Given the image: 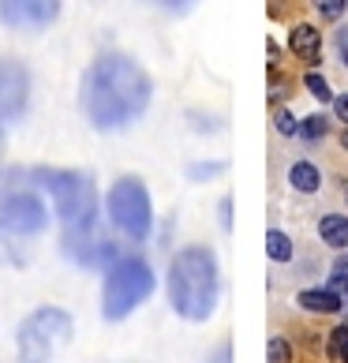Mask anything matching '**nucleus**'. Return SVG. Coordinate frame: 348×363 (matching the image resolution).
<instances>
[{"label": "nucleus", "mask_w": 348, "mask_h": 363, "mask_svg": "<svg viewBox=\"0 0 348 363\" xmlns=\"http://www.w3.org/2000/svg\"><path fill=\"white\" fill-rule=\"evenodd\" d=\"M274 128H277V131H281V135H285V139H292V135H300V120L292 116L288 109H281V105H277V109H274Z\"/></svg>", "instance_id": "obj_18"}, {"label": "nucleus", "mask_w": 348, "mask_h": 363, "mask_svg": "<svg viewBox=\"0 0 348 363\" xmlns=\"http://www.w3.org/2000/svg\"><path fill=\"white\" fill-rule=\"evenodd\" d=\"M105 213L116 225V233H124L128 240H146L154 228V203L139 177L113 180L109 195H105Z\"/></svg>", "instance_id": "obj_6"}, {"label": "nucleus", "mask_w": 348, "mask_h": 363, "mask_svg": "<svg viewBox=\"0 0 348 363\" xmlns=\"http://www.w3.org/2000/svg\"><path fill=\"white\" fill-rule=\"evenodd\" d=\"M344 199H348V187H344Z\"/></svg>", "instance_id": "obj_31"}, {"label": "nucleus", "mask_w": 348, "mask_h": 363, "mask_svg": "<svg viewBox=\"0 0 348 363\" xmlns=\"http://www.w3.org/2000/svg\"><path fill=\"white\" fill-rule=\"evenodd\" d=\"M154 86L150 75L124 52H101L98 60L83 75V90H79V105L90 128L98 131H120L131 128L142 113L150 109Z\"/></svg>", "instance_id": "obj_1"}, {"label": "nucleus", "mask_w": 348, "mask_h": 363, "mask_svg": "<svg viewBox=\"0 0 348 363\" xmlns=\"http://www.w3.org/2000/svg\"><path fill=\"white\" fill-rule=\"evenodd\" d=\"M311 4L318 8V16H326V19H337L348 0H311Z\"/></svg>", "instance_id": "obj_21"}, {"label": "nucleus", "mask_w": 348, "mask_h": 363, "mask_svg": "<svg viewBox=\"0 0 348 363\" xmlns=\"http://www.w3.org/2000/svg\"><path fill=\"white\" fill-rule=\"evenodd\" d=\"M337 49H341V60H344V68H348V26H341V30H337Z\"/></svg>", "instance_id": "obj_28"}, {"label": "nucleus", "mask_w": 348, "mask_h": 363, "mask_svg": "<svg viewBox=\"0 0 348 363\" xmlns=\"http://www.w3.org/2000/svg\"><path fill=\"white\" fill-rule=\"evenodd\" d=\"M150 4H157V8H165V11H187L195 4V0H150Z\"/></svg>", "instance_id": "obj_24"}, {"label": "nucleus", "mask_w": 348, "mask_h": 363, "mask_svg": "<svg viewBox=\"0 0 348 363\" xmlns=\"http://www.w3.org/2000/svg\"><path fill=\"white\" fill-rule=\"evenodd\" d=\"M303 86H307V94H311L315 101H322V105H333V98H337V94L330 90V83H326L318 72H307V75H303Z\"/></svg>", "instance_id": "obj_15"}, {"label": "nucleus", "mask_w": 348, "mask_h": 363, "mask_svg": "<svg viewBox=\"0 0 348 363\" xmlns=\"http://www.w3.org/2000/svg\"><path fill=\"white\" fill-rule=\"evenodd\" d=\"M154 270L139 255H120L113 266H105L101 277V318L105 322H124L131 311L154 296Z\"/></svg>", "instance_id": "obj_4"}, {"label": "nucleus", "mask_w": 348, "mask_h": 363, "mask_svg": "<svg viewBox=\"0 0 348 363\" xmlns=\"http://www.w3.org/2000/svg\"><path fill=\"white\" fill-rule=\"evenodd\" d=\"M288 49H292V57H296V60L315 64L318 57H322V34H318V26L296 23V26H292V34H288Z\"/></svg>", "instance_id": "obj_10"}, {"label": "nucleus", "mask_w": 348, "mask_h": 363, "mask_svg": "<svg viewBox=\"0 0 348 363\" xmlns=\"http://www.w3.org/2000/svg\"><path fill=\"white\" fill-rule=\"evenodd\" d=\"M300 135L307 139V143H318V139H326L330 135V116H307L303 124H300Z\"/></svg>", "instance_id": "obj_16"}, {"label": "nucleus", "mask_w": 348, "mask_h": 363, "mask_svg": "<svg viewBox=\"0 0 348 363\" xmlns=\"http://www.w3.org/2000/svg\"><path fill=\"white\" fill-rule=\"evenodd\" d=\"M210 172H221L218 161H213V165H191V177H195V180H213Z\"/></svg>", "instance_id": "obj_25"}, {"label": "nucleus", "mask_w": 348, "mask_h": 363, "mask_svg": "<svg viewBox=\"0 0 348 363\" xmlns=\"http://www.w3.org/2000/svg\"><path fill=\"white\" fill-rule=\"evenodd\" d=\"M72 315L64 307H38L30 311L19 330H16V348H19V363H52L57 345H64L72 337Z\"/></svg>", "instance_id": "obj_5"}, {"label": "nucleus", "mask_w": 348, "mask_h": 363, "mask_svg": "<svg viewBox=\"0 0 348 363\" xmlns=\"http://www.w3.org/2000/svg\"><path fill=\"white\" fill-rule=\"evenodd\" d=\"M296 300H300L303 311H311V315H337L341 307H344V296L333 292L330 285L326 289H303Z\"/></svg>", "instance_id": "obj_11"}, {"label": "nucleus", "mask_w": 348, "mask_h": 363, "mask_svg": "<svg viewBox=\"0 0 348 363\" xmlns=\"http://www.w3.org/2000/svg\"><path fill=\"white\" fill-rule=\"evenodd\" d=\"M210 363H232V345H229V341H221V345H218V352L210 356Z\"/></svg>", "instance_id": "obj_26"}, {"label": "nucleus", "mask_w": 348, "mask_h": 363, "mask_svg": "<svg viewBox=\"0 0 348 363\" xmlns=\"http://www.w3.org/2000/svg\"><path fill=\"white\" fill-rule=\"evenodd\" d=\"M49 225V210H45V199L34 195V191H11L0 199V233L4 236H42Z\"/></svg>", "instance_id": "obj_7"}, {"label": "nucleus", "mask_w": 348, "mask_h": 363, "mask_svg": "<svg viewBox=\"0 0 348 363\" xmlns=\"http://www.w3.org/2000/svg\"><path fill=\"white\" fill-rule=\"evenodd\" d=\"M333 116L348 128V94H337V98H333Z\"/></svg>", "instance_id": "obj_23"}, {"label": "nucleus", "mask_w": 348, "mask_h": 363, "mask_svg": "<svg viewBox=\"0 0 348 363\" xmlns=\"http://www.w3.org/2000/svg\"><path fill=\"white\" fill-rule=\"evenodd\" d=\"M60 16V0H0V23L8 30H45Z\"/></svg>", "instance_id": "obj_9"}, {"label": "nucleus", "mask_w": 348, "mask_h": 363, "mask_svg": "<svg viewBox=\"0 0 348 363\" xmlns=\"http://www.w3.org/2000/svg\"><path fill=\"white\" fill-rule=\"evenodd\" d=\"M165 296H169V307L184 322H206L213 311H218V300H221L218 255H213L206 244L180 247L169 262Z\"/></svg>", "instance_id": "obj_2"}, {"label": "nucleus", "mask_w": 348, "mask_h": 363, "mask_svg": "<svg viewBox=\"0 0 348 363\" xmlns=\"http://www.w3.org/2000/svg\"><path fill=\"white\" fill-rule=\"evenodd\" d=\"M326 348H330V359H344V352H348V326H333Z\"/></svg>", "instance_id": "obj_19"}, {"label": "nucleus", "mask_w": 348, "mask_h": 363, "mask_svg": "<svg viewBox=\"0 0 348 363\" xmlns=\"http://www.w3.org/2000/svg\"><path fill=\"white\" fill-rule=\"evenodd\" d=\"M318 236H322L326 247L344 251L348 247V218H341V213H326V218L318 221Z\"/></svg>", "instance_id": "obj_13"}, {"label": "nucleus", "mask_w": 348, "mask_h": 363, "mask_svg": "<svg viewBox=\"0 0 348 363\" xmlns=\"http://www.w3.org/2000/svg\"><path fill=\"white\" fill-rule=\"evenodd\" d=\"M285 86H288V79L274 68V72H270V101H274V105H277L281 98H285Z\"/></svg>", "instance_id": "obj_22"}, {"label": "nucleus", "mask_w": 348, "mask_h": 363, "mask_svg": "<svg viewBox=\"0 0 348 363\" xmlns=\"http://www.w3.org/2000/svg\"><path fill=\"white\" fill-rule=\"evenodd\" d=\"M341 146H344V150H348V128H344V135H341Z\"/></svg>", "instance_id": "obj_30"}, {"label": "nucleus", "mask_w": 348, "mask_h": 363, "mask_svg": "<svg viewBox=\"0 0 348 363\" xmlns=\"http://www.w3.org/2000/svg\"><path fill=\"white\" fill-rule=\"evenodd\" d=\"M330 289H333V292H341V296H348V259L333 262V274H330Z\"/></svg>", "instance_id": "obj_20"}, {"label": "nucleus", "mask_w": 348, "mask_h": 363, "mask_svg": "<svg viewBox=\"0 0 348 363\" xmlns=\"http://www.w3.org/2000/svg\"><path fill=\"white\" fill-rule=\"evenodd\" d=\"M266 363H292L288 337H270V345H266Z\"/></svg>", "instance_id": "obj_17"}, {"label": "nucleus", "mask_w": 348, "mask_h": 363, "mask_svg": "<svg viewBox=\"0 0 348 363\" xmlns=\"http://www.w3.org/2000/svg\"><path fill=\"white\" fill-rule=\"evenodd\" d=\"M0 154H4V120H0Z\"/></svg>", "instance_id": "obj_29"}, {"label": "nucleus", "mask_w": 348, "mask_h": 363, "mask_svg": "<svg viewBox=\"0 0 348 363\" xmlns=\"http://www.w3.org/2000/svg\"><path fill=\"white\" fill-rule=\"evenodd\" d=\"M288 184L296 187L300 195H315L318 187H322V172H318V165H311V161H292L288 165Z\"/></svg>", "instance_id": "obj_12"}, {"label": "nucleus", "mask_w": 348, "mask_h": 363, "mask_svg": "<svg viewBox=\"0 0 348 363\" xmlns=\"http://www.w3.org/2000/svg\"><path fill=\"white\" fill-rule=\"evenodd\" d=\"M344 363H348V352H344Z\"/></svg>", "instance_id": "obj_32"}, {"label": "nucleus", "mask_w": 348, "mask_h": 363, "mask_svg": "<svg viewBox=\"0 0 348 363\" xmlns=\"http://www.w3.org/2000/svg\"><path fill=\"white\" fill-rule=\"evenodd\" d=\"M266 255H270L274 262H292L296 247H292V236L285 228H270V233H266Z\"/></svg>", "instance_id": "obj_14"}, {"label": "nucleus", "mask_w": 348, "mask_h": 363, "mask_svg": "<svg viewBox=\"0 0 348 363\" xmlns=\"http://www.w3.org/2000/svg\"><path fill=\"white\" fill-rule=\"evenodd\" d=\"M30 105V72L26 64L0 57V120H19Z\"/></svg>", "instance_id": "obj_8"}, {"label": "nucleus", "mask_w": 348, "mask_h": 363, "mask_svg": "<svg viewBox=\"0 0 348 363\" xmlns=\"http://www.w3.org/2000/svg\"><path fill=\"white\" fill-rule=\"evenodd\" d=\"M30 180L42 187V191L52 199L57 206V218L64 225V236H90L94 233V221H98V187L86 172H75V169H34Z\"/></svg>", "instance_id": "obj_3"}, {"label": "nucleus", "mask_w": 348, "mask_h": 363, "mask_svg": "<svg viewBox=\"0 0 348 363\" xmlns=\"http://www.w3.org/2000/svg\"><path fill=\"white\" fill-rule=\"evenodd\" d=\"M218 218H221V228H232V199H221Z\"/></svg>", "instance_id": "obj_27"}]
</instances>
